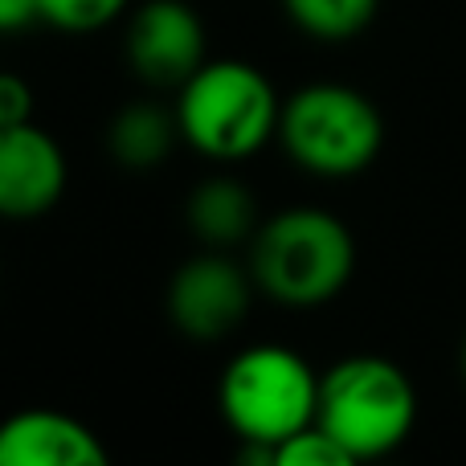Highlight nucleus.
<instances>
[{"mask_svg":"<svg viewBox=\"0 0 466 466\" xmlns=\"http://www.w3.org/2000/svg\"><path fill=\"white\" fill-rule=\"evenodd\" d=\"M356 241L339 218L323 209H287L254 229L249 274L266 299L282 307H323L348 287Z\"/></svg>","mask_w":466,"mask_h":466,"instance_id":"obj_1","label":"nucleus"},{"mask_svg":"<svg viewBox=\"0 0 466 466\" xmlns=\"http://www.w3.org/2000/svg\"><path fill=\"white\" fill-rule=\"evenodd\" d=\"M380 0H282L287 16L315 41H348L377 16Z\"/></svg>","mask_w":466,"mask_h":466,"instance_id":"obj_12","label":"nucleus"},{"mask_svg":"<svg viewBox=\"0 0 466 466\" xmlns=\"http://www.w3.org/2000/svg\"><path fill=\"white\" fill-rule=\"evenodd\" d=\"M33 119V90L21 74L0 70V127H16V123Z\"/></svg>","mask_w":466,"mask_h":466,"instance_id":"obj_15","label":"nucleus"},{"mask_svg":"<svg viewBox=\"0 0 466 466\" xmlns=\"http://www.w3.org/2000/svg\"><path fill=\"white\" fill-rule=\"evenodd\" d=\"M37 21V0H0V33L25 29Z\"/></svg>","mask_w":466,"mask_h":466,"instance_id":"obj_16","label":"nucleus"},{"mask_svg":"<svg viewBox=\"0 0 466 466\" xmlns=\"http://www.w3.org/2000/svg\"><path fill=\"white\" fill-rule=\"evenodd\" d=\"M249 282L254 274H246L221 249L188 258L168 287V315L177 331L197 344L229 336L249 311Z\"/></svg>","mask_w":466,"mask_h":466,"instance_id":"obj_7","label":"nucleus"},{"mask_svg":"<svg viewBox=\"0 0 466 466\" xmlns=\"http://www.w3.org/2000/svg\"><path fill=\"white\" fill-rule=\"evenodd\" d=\"M131 0H37V21L62 33H95L123 16Z\"/></svg>","mask_w":466,"mask_h":466,"instance_id":"obj_13","label":"nucleus"},{"mask_svg":"<svg viewBox=\"0 0 466 466\" xmlns=\"http://www.w3.org/2000/svg\"><path fill=\"white\" fill-rule=\"evenodd\" d=\"M348 451L315 421V426L290 434L274 454V466H348Z\"/></svg>","mask_w":466,"mask_h":466,"instance_id":"obj_14","label":"nucleus"},{"mask_svg":"<svg viewBox=\"0 0 466 466\" xmlns=\"http://www.w3.org/2000/svg\"><path fill=\"white\" fill-rule=\"evenodd\" d=\"M323 430L348 451V459H380L410 438L418 421L413 380L385 356H348L319 377Z\"/></svg>","mask_w":466,"mask_h":466,"instance_id":"obj_4","label":"nucleus"},{"mask_svg":"<svg viewBox=\"0 0 466 466\" xmlns=\"http://www.w3.org/2000/svg\"><path fill=\"white\" fill-rule=\"evenodd\" d=\"M221 418L241 442L279 446L290 434L315 426L319 413V377L299 352L282 344L241 348L226 364L218 385Z\"/></svg>","mask_w":466,"mask_h":466,"instance_id":"obj_3","label":"nucleus"},{"mask_svg":"<svg viewBox=\"0 0 466 466\" xmlns=\"http://www.w3.org/2000/svg\"><path fill=\"white\" fill-rule=\"evenodd\" d=\"M180 139V119L177 111H164L156 103H131L111 119L106 131V147H111L115 164L123 168H156L164 156L172 152V144Z\"/></svg>","mask_w":466,"mask_h":466,"instance_id":"obj_11","label":"nucleus"},{"mask_svg":"<svg viewBox=\"0 0 466 466\" xmlns=\"http://www.w3.org/2000/svg\"><path fill=\"white\" fill-rule=\"evenodd\" d=\"M462 377H466V344H462Z\"/></svg>","mask_w":466,"mask_h":466,"instance_id":"obj_17","label":"nucleus"},{"mask_svg":"<svg viewBox=\"0 0 466 466\" xmlns=\"http://www.w3.org/2000/svg\"><path fill=\"white\" fill-rule=\"evenodd\" d=\"M106 446L62 410H21L0 421V466H106Z\"/></svg>","mask_w":466,"mask_h":466,"instance_id":"obj_9","label":"nucleus"},{"mask_svg":"<svg viewBox=\"0 0 466 466\" xmlns=\"http://www.w3.org/2000/svg\"><path fill=\"white\" fill-rule=\"evenodd\" d=\"M66 152L37 123L0 127V218L29 221L49 213L66 193Z\"/></svg>","mask_w":466,"mask_h":466,"instance_id":"obj_8","label":"nucleus"},{"mask_svg":"<svg viewBox=\"0 0 466 466\" xmlns=\"http://www.w3.org/2000/svg\"><path fill=\"white\" fill-rule=\"evenodd\" d=\"M177 119L188 147L209 160L233 164L262 152L279 136L282 103L258 66L226 57V62H205L180 86Z\"/></svg>","mask_w":466,"mask_h":466,"instance_id":"obj_2","label":"nucleus"},{"mask_svg":"<svg viewBox=\"0 0 466 466\" xmlns=\"http://www.w3.org/2000/svg\"><path fill=\"white\" fill-rule=\"evenodd\" d=\"M123 49L147 86L180 90L205 66V25L185 0H147L131 13Z\"/></svg>","mask_w":466,"mask_h":466,"instance_id":"obj_6","label":"nucleus"},{"mask_svg":"<svg viewBox=\"0 0 466 466\" xmlns=\"http://www.w3.org/2000/svg\"><path fill=\"white\" fill-rule=\"evenodd\" d=\"M188 226L209 249H229L258 229V201L241 180L213 177L188 197Z\"/></svg>","mask_w":466,"mask_h":466,"instance_id":"obj_10","label":"nucleus"},{"mask_svg":"<svg viewBox=\"0 0 466 466\" xmlns=\"http://www.w3.org/2000/svg\"><path fill=\"white\" fill-rule=\"evenodd\" d=\"M279 139L303 172L344 180L364 172L385 144V123L372 98L339 82H315L282 103Z\"/></svg>","mask_w":466,"mask_h":466,"instance_id":"obj_5","label":"nucleus"}]
</instances>
